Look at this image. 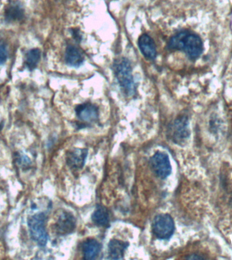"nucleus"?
<instances>
[{"instance_id": "0eeeda50", "label": "nucleus", "mask_w": 232, "mask_h": 260, "mask_svg": "<svg viewBox=\"0 0 232 260\" xmlns=\"http://www.w3.org/2000/svg\"><path fill=\"white\" fill-rule=\"evenodd\" d=\"M77 119L85 123H95L99 117V109L92 103H83L75 108Z\"/></svg>"}, {"instance_id": "2eb2a0df", "label": "nucleus", "mask_w": 232, "mask_h": 260, "mask_svg": "<svg viewBox=\"0 0 232 260\" xmlns=\"http://www.w3.org/2000/svg\"><path fill=\"white\" fill-rule=\"evenodd\" d=\"M92 219L95 224L99 226H107L110 220L109 211L105 207L99 205L92 215Z\"/></svg>"}, {"instance_id": "39448f33", "label": "nucleus", "mask_w": 232, "mask_h": 260, "mask_svg": "<svg viewBox=\"0 0 232 260\" xmlns=\"http://www.w3.org/2000/svg\"><path fill=\"white\" fill-rule=\"evenodd\" d=\"M150 164L154 174L161 179L168 178L172 172L170 159L165 152H156L151 158Z\"/></svg>"}, {"instance_id": "f3484780", "label": "nucleus", "mask_w": 232, "mask_h": 260, "mask_svg": "<svg viewBox=\"0 0 232 260\" xmlns=\"http://www.w3.org/2000/svg\"><path fill=\"white\" fill-rule=\"evenodd\" d=\"M8 58V51L5 45L0 44V65L4 64Z\"/></svg>"}, {"instance_id": "ddd939ff", "label": "nucleus", "mask_w": 232, "mask_h": 260, "mask_svg": "<svg viewBox=\"0 0 232 260\" xmlns=\"http://www.w3.org/2000/svg\"><path fill=\"white\" fill-rule=\"evenodd\" d=\"M128 246L127 242L112 239L108 245V253H109L110 259H123L124 251L127 249Z\"/></svg>"}, {"instance_id": "f257e3e1", "label": "nucleus", "mask_w": 232, "mask_h": 260, "mask_svg": "<svg viewBox=\"0 0 232 260\" xmlns=\"http://www.w3.org/2000/svg\"><path fill=\"white\" fill-rule=\"evenodd\" d=\"M172 50H182L189 58L195 60L203 52V43L197 35L181 31L173 36L168 44Z\"/></svg>"}, {"instance_id": "f8f14e48", "label": "nucleus", "mask_w": 232, "mask_h": 260, "mask_svg": "<svg viewBox=\"0 0 232 260\" xmlns=\"http://www.w3.org/2000/svg\"><path fill=\"white\" fill-rule=\"evenodd\" d=\"M65 62L69 66L78 67L83 64L84 57L82 52L79 49L69 45L67 47L65 51Z\"/></svg>"}, {"instance_id": "dca6fc26", "label": "nucleus", "mask_w": 232, "mask_h": 260, "mask_svg": "<svg viewBox=\"0 0 232 260\" xmlns=\"http://www.w3.org/2000/svg\"><path fill=\"white\" fill-rule=\"evenodd\" d=\"M41 58V51L38 48L28 51L24 57V64L30 71H34L38 66Z\"/></svg>"}, {"instance_id": "a211bd4d", "label": "nucleus", "mask_w": 232, "mask_h": 260, "mask_svg": "<svg viewBox=\"0 0 232 260\" xmlns=\"http://www.w3.org/2000/svg\"><path fill=\"white\" fill-rule=\"evenodd\" d=\"M187 259H204V257H201V256H197V255H192L190 256V257H187Z\"/></svg>"}, {"instance_id": "6e6552de", "label": "nucleus", "mask_w": 232, "mask_h": 260, "mask_svg": "<svg viewBox=\"0 0 232 260\" xmlns=\"http://www.w3.org/2000/svg\"><path fill=\"white\" fill-rule=\"evenodd\" d=\"M76 225V219L72 213L68 211H63L57 217L54 229L56 233L60 235L71 233Z\"/></svg>"}, {"instance_id": "7ed1b4c3", "label": "nucleus", "mask_w": 232, "mask_h": 260, "mask_svg": "<svg viewBox=\"0 0 232 260\" xmlns=\"http://www.w3.org/2000/svg\"><path fill=\"white\" fill-rule=\"evenodd\" d=\"M46 216L41 213L33 215L28 219V225L32 239L39 245L45 246L48 241V234L45 229Z\"/></svg>"}, {"instance_id": "1a4fd4ad", "label": "nucleus", "mask_w": 232, "mask_h": 260, "mask_svg": "<svg viewBox=\"0 0 232 260\" xmlns=\"http://www.w3.org/2000/svg\"><path fill=\"white\" fill-rule=\"evenodd\" d=\"M138 46L140 52L146 58L154 60L157 56L156 44L154 40L148 34H142L138 40Z\"/></svg>"}, {"instance_id": "9b49d317", "label": "nucleus", "mask_w": 232, "mask_h": 260, "mask_svg": "<svg viewBox=\"0 0 232 260\" xmlns=\"http://www.w3.org/2000/svg\"><path fill=\"white\" fill-rule=\"evenodd\" d=\"M4 17L7 22H18L23 19L24 10L19 2H12L6 6Z\"/></svg>"}, {"instance_id": "f03ea898", "label": "nucleus", "mask_w": 232, "mask_h": 260, "mask_svg": "<svg viewBox=\"0 0 232 260\" xmlns=\"http://www.w3.org/2000/svg\"><path fill=\"white\" fill-rule=\"evenodd\" d=\"M116 78L120 86L128 94H133L135 92L132 67L130 61L127 58H122L116 61L115 65Z\"/></svg>"}, {"instance_id": "423d86ee", "label": "nucleus", "mask_w": 232, "mask_h": 260, "mask_svg": "<svg viewBox=\"0 0 232 260\" xmlns=\"http://www.w3.org/2000/svg\"><path fill=\"white\" fill-rule=\"evenodd\" d=\"M190 132L188 128L187 118L184 116L177 118L170 127V136L173 141L181 145L187 141Z\"/></svg>"}, {"instance_id": "20e7f679", "label": "nucleus", "mask_w": 232, "mask_h": 260, "mask_svg": "<svg viewBox=\"0 0 232 260\" xmlns=\"http://www.w3.org/2000/svg\"><path fill=\"white\" fill-rule=\"evenodd\" d=\"M175 225L172 217L168 214H160L153 221V233L161 240H168L174 234Z\"/></svg>"}, {"instance_id": "9d476101", "label": "nucleus", "mask_w": 232, "mask_h": 260, "mask_svg": "<svg viewBox=\"0 0 232 260\" xmlns=\"http://www.w3.org/2000/svg\"><path fill=\"white\" fill-rule=\"evenodd\" d=\"M88 154L85 148H73L67 152V162L71 168L78 170L83 168Z\"/></svg>"}, {"instance_id": "4468645a", "label": "nucleus", "mask_w": 232, "mask_h": 260, "mask_svg": "<svg viewBox=\"0 0 232 260\" xmlns=\"http://www.w3.org/2000/svg\"><path fill=\"white\" fill-rule=\"evenodd\" d=\"M101 251V245L97 240L87 239L83 242L82 252L83 258L85 259H95Z\"/></svg>"}]
</instances>
